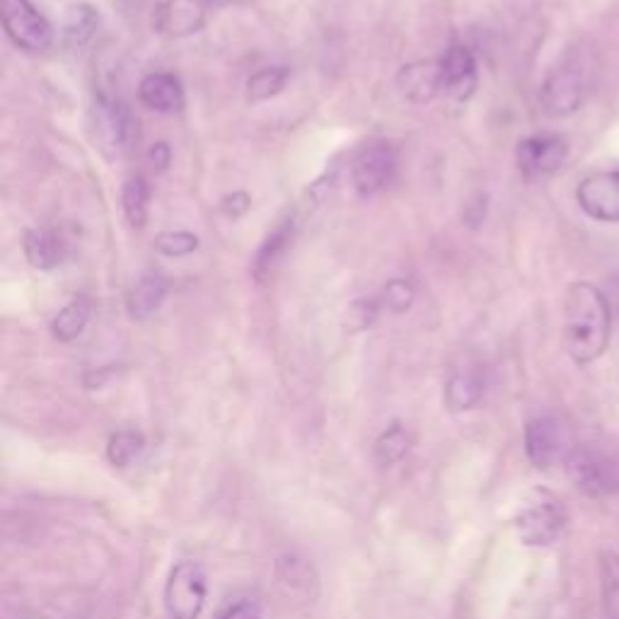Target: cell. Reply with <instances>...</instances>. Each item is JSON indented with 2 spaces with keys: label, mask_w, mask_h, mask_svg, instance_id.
<instances>
[{
  "label": "cell",
  "mask_w": 619,
  "mask_h": 619,
  "mask_svg": "<svg viewBox=\"0 0 619 619\" xmlns=\"http://www.w3.org/2000/svg\"><path fill=\"white\" fill-rule=\"evenodd\" d=\"M567 329L563 343L576 363L600 359L610 339V306L596 286L573 283L567 293Z\"/></svg>",
  "instance_id": "6da1fadb"
},
{
  "label": "cell",
  "mask_w": 619,
  "mask_h": 619,
  "mask_svg": "<svg viewBox=\"0 0 619 619\" xmlns=\"http://www.w3.org/2000/svg\"><path fill=\"white\" fill-rule=\"evenodd\" d=\"M571 485L586 497H608L619 491V458L598 446H576L567 456Z\"/></svg>",
  "instance_id": "7a4b0ae2"
},
{
  "label": "cell",
  "mask_w": 619,
  "mask_h": 619,
  "mask_svg": "<svg viewBox=\"0 0 619 619\" xmlns=\"http://www.w3.org/2000/svg\"><path fill=\"white\" fill-rule=\"evenodd\" d=\"M209 596L206 571L197 561H180L164 583V612L170 619H199Z\"/></svg>",
  "instance_id": "3957f363"
},
{
  "label": "cell",
  "mask_w": 619,
  "mask_h": 619,
  "mask_svg": "<svg viewBox=\"0 0 619 619\" xmlns=\"http://www.w3.org/2000/svg\"><path fill=\"white\" fill-rule=\"evenodd\" d=\"M0 18L12 44L24 51H44L53 41V27L30 0H0Z\"/></svg>",
  "instance_id": "277c9868"
},
{
  "label": "cell",
  "mask_w": 619,
  "mask_h": 619,
  "mask_svg": "<svg viewBox=\"0 0 619 619\" xmlns=\"http://www.w3.org/2000/svg\"><path fill=\"white\" fill-rule=\"evenodd\" d=\"M563 526H567V511L557 499L532 503L516 518L518 538L528 547L555 545L563 532Z\"/></svg>",
  "instance_id": "5b68a950"
},
{
  "label": "cell",
  "mask_w": 619,
  "mask_h": 619,
  "mask_svg": "<svg viewBox=\"0 0 619 619\" xmlns=\"http://www.w3.org/2000/svg\"><path fill=\"white\" fill-rule=\"evenodd\" d=\"M576 201L586 216L605 223H619V170L586 177L576 189Z\"/></svg>",
  "instance_id": "8992f818"
},
{
  "label": "cell",
  "mask_w": 619,
  "mask_h": 619,
  "mask_svg": "<svg viewBox=\"0 0 619 619\" xmlns=\"http://www.w3.org/2000/svg\"><path fill=\"white\" fill-rule=\"evenodd\" d=\"M526 452L528 460L547 470V467L557 465L561 458L567 460V433H563V426L555 417H540L528 423L526 429Z\"/></svg>",
  "instance_id": "52a82bcc"
},
{
  "label": "cell",
  "mask_w": 619,
  "mask_h": 619,
  "mask_svg": "<svg viewBox=\"0 0 619 619\" xmlns=\"http://www.w3.org/2000/svg\"><path fill=\"white\" fill-rule=\"evenodd\" d=\"M395 170H397V158L392 153V148L388 146L366 148L363 153L353 160V168H351L353 189L359 191V197L363 199L373 197L390 184Z\"/></svg>",
  "instance_id": "ba28073f"
},
{
  "label": "cell",
  "mask_w": 619,
  "mask_h": 619,
  "mask_svg": "<svg viewBox=\"0 0 619 619\" xmlns=\"http://www.w3.org/2000/svg\"><path fill=\"white\" fill-rule=\"evenodd\" d=\"M206 10H209L206 0H162L156 8L153 27L170 39L197 34L206 24Z\"/></svg>",
  "instance_id": "9c48e42d"
},
{
  "label": "cell",
  "mask_w": 619,
  "mask_h": 619,
  "mask_svg": "<svg viewBox=\"0 0 619 619\" xmlns=\"http://www.w3.org/2000/svg\"><path fill=\"white\" fill-rule=\"evenodd\" d=\"M518 164L526 177L552 174L557 172L569 156V146L559 136H532L518 146Z\"/></svg>",
  "instance_id": "30bf717a"
},
{
  "label": "cell",
  "mask_w": 619,
  "mask_h": 619,
  "mask_svg": "<svg viewBox=\"0 0 619 619\" xmlns=\"http://www.w3.org/2000/svg\"><path fill=\"white\" fill-rule=\"evenodd\" d=\"M542 107L552 117H569L583 102V80L571 66L557 68L542 86Z\"/></svg>",
  "instance_id": "8fae6325"
},
{
  "label": "cell",
  "mask_w": 619,
  "mask_h": 619,
  "mask_svg": "<svg viewBox=\"0 0 619 619\" xmlns=\"http://www.w3.org/2000/svg\"><path fill=\"white\" fill-rule=\"evenodd\" d=\"M440 73H443V90L452 100L467 102L477 88V61L467 47H452L440 59Z\"/></svg>",
  "instance_id": "7c38bea8"
},
{
  "label": "cell",
  "mask_w": 619,
  "mask_h": 619,
  "mask_svg": "<svg viewBox=\"0 0 619 619\" xmlns=\"http://www.w3.org/2000/svg\"><path fill=\"white\" fill-rule=\"evenodd\" d=\"M397 88L409 102L426 104L438 98L443 90V73H440V61H417L405 66L397 73Z\"/></svg>",
  "instance_id": "4fadbf2b"
},
{
  "label": "cell",
  "mask_w": 619,
  "mask_h": 619,
  "mask_svg": "<svg viewBox=\"0 0 619 619\" xmlns=\"http://www.w3.org/2000/svg\"><path fill=\"white\" fill-rule=\"evenodd\" d=\"M139 100L143 107L153 109V112H160V114L180 112L184 104L182 82L177 80L172 73H150L141 80Z\"/></svg>",
  "instance_id": "5bb4252c"
},
{
  "label": "cell",
  "mask_w": 619,
  "mask_h": 619,
  "mask_svg": "<svg viewBox=\"0 0 619 619\" xmlns=\"http://www.w3.org/2000/svg\"><path fill=\"white\" fill-rule=\"evenodd\" d=\"M133 121L129 117L127 109L114 102L102 100L98 104V121H94V129L102 139L104 148H114L117 153L123 148H129L131 133H133Z\"/></svg>",
  "instance_id": "9a60e30c"
},
{
  "label": "cell",
  "mask_w": 619,
  "mask_h": 619,
  "mask_svg": "<svg viewBox=\"0 0 619 619\" xmlns=\"http://www.w3.org/2000/svg\"><path fill=\"white\" fill-rule=\"evenodd\" d=\"M168 291H170V283L162 277H156V273L143 277L139 283L133 286V291L129 296V302H127L129 318L136 322L148 320L150 315H156L160 310Z\"/></svg>",
  "instance_id": "2e32d148"
},
{
  "label": "cell",
  "mask_w": 619,
  "mask_h": 619,
  "mask_svg": "<svg viewBox=\"0 0 619 619\" xmlns=\"http://www.w3.org/2000/svg\"><path fill=\"white\" fill-rule=\"evenodd\" d=\"M291 240H293V220H283V223L264 240V244L259 247V252L254 257V264H252V273H254V279L259 283L267 281V277L273 271V267H277L281 257L286 254Z\"/></svg>",
  "instance_id": "e0dca14e"
},
{
  "label": "cell",
  "mask_w": 619,
  "mask_h": 619,
  "mask_svg": "<svg viewBox=\"0 0 619 619\" xmlns=\"http://www.w3.org/2000/svg\"><path fill=\"white\" fill-rule=\"evenodd\" d=\"M24 257L34 269L49 271L61 264L63 242L49 230H30L24 236Z\"/></svg>",
  "instance_id": "ac0fdd59"
},
{
  "label": "cell",
  "mask_w": 619,
  "mask_h": 619,
  "mask_svg": "<svg viewBox=\"0 0 619 619\" xmlns=\"http://www.w3.org/2000/svg\"><path fill=\"white\" fill-rule=\"evenodd\" d=\"M485 395V382L472 370L452 373L446 382V405L450 411H467L479 405Z\"/></svg>",
  "instance_id": "d6986e66"
},
{
  "label": "cell",
  "mask_w": 619,
  "mask_h": 619,
  "mask_svg": "<svg viewBox=\"0 0 619 619\" xmlns=\"http://www.w3.org/2000/svg\"><path fill=\"white\" fill-rule=\"evenodd\" d=\"M92 312V302L88 298H73L68 306L53 318L51 322V337L57 341H73L82 335Z\"/></svg>",
  "instance_id": "ffe728a7"
},
{
  "label": "cell",
  "mask_w": 619,
  "mask_h": 619,
  "mask_svg": "<svg viewBox=\"0 0 619 619\" xmlns=\"http://www.w3.org/2000/svg\"><path fill=\"white\" fill-rule=\"evenodd\" d=\"M98 24H100V16L92 6L68 8L66 18H63V30H61L66 44H71V47L88 44L94 30H98Z\"/></svg>",
  "instance_id": "44dd1931"
},
{
  "label": "cell",
  "mask_w": 619,
  "mask_h": 619,
  "mask_svg": "<svg viewBox=\"0 0 619 619\" xmlns=\"http://www.w3.org/2000/svg\"><path fill=\"white\" fill-rule=\"evenodd\" d=\"M288 78H291V71H288L286 66L261 68L259 73H254L250 80H247V102L259 104L277 98V94L286 88Z\"/></svg>",
  "instance_id": "7402d4cb"
},
{
  "label": "cell",
  "mask_w": 619,
  "mask_h": 619,
  "mask_svg": "<svg viewBox=\"0 0 619 619\" xmlns=\"http://www.w3.org/2000/svg\"><path fill=\"white\" fill-rule=\"evenodd\" d=\"M148 201H150L148 182L143 180L141 174L129 177V180L123 182V189H121V206H123V213H127L129 223L133 228H143L146 226V220H148Z\"/></svg>",
  "instance_id": "603a6c76"
},
{
  "label": "cell",
  "mask_w": 619,
  "mask_h": 619,
  "mask_svg": "<svg viewBox=\"0 0 619 619\" xmlns=\"http://www.w3.org/2000/svg\"><path fill=\"white\" fill-rule=\"evenodd\" d=\"M409 452V433L405 426L392 423L388 431H382L376 440V458L380 465H395L400 462Z\"/></svg>",
  "instance_id": "cb8c5ba5"
},
{
  "label": "cell",
  "mask_w": 619,
  "mask_h": 619,
  "mask_svg": "<svg viewBox=\"0 0 619 619\" xmlns=\"http://www.w3.org/2000/svg\"><path fill=\"white\" fill-rule=\"evenodd\" d=\"M277 576L281 586L291 588V593H310V586L315 583V576L312 569L308 567V561L298 557L279 559Z\"/></svg>",
  "instance_id": "d4e9b609"
},
{
  "label": "cell",
  "mask_w": 619,
  "mask_h": 619,
  "mask_svg": "<svg viewBox=\"0 0 619 619\" xmlns=\"http://www.w3.org/2000/svg\"><path fill=\"white\" fill-rule=\"evenodd\" d=\"M141 450H143V436L141 433L119 431V433L109 438L107 458H109V462L117 465V467H127L141 456Z\"/></svg>",
  "instance_id": "484cf974"
},
{
  "label": "cell",
  "mask_w": 619,
  "mask_h": 619,
  "mask_svg": "<svg viewBox=\"0 0 619 619\" xmlns=\"http://www.w3.org/2000/svg\"><path fill=\"white\" fill-rule=\"evenodd\" d=\"M197 250H199V238L194 236V232L168 230V232H160V236L156 238V252L162 257L180 259Z\"/></svg>",
  "instance_id": "4316f807"
},
{
  "label": "cell",
  "mask_w": 619,
  "mask_h": 619,
  "mask_svg": "<svg viewBox=\"0 0 619 619\" xmlns=\"http://www.w3.org/2000/svg\"><path fill=\"white\" fill-rule=\"evenodd\" d=\"M382 300L392 312H407L411 308V302H415V286L405 279H395L385 286Z\"/></svg>",
  "instance_id": "83f0119b"
},
{
  "label": "cell",
  "mask_w": 619,
  "mask_h": 619,
  "mask_svg": "<svg viewBox=\"0 0 619 619\" xmlns=\"http://www.w3.org/2000/svg\"><path fill=\"white\" fill-rule=\"evenodd\" d=\"M376 315H378V302L373 298H361V300L353 302V308L349 312V320L356 322L353 329H366V327L373 325Z\"/></svg>",
  "instance_id": "f1b7e54d"
},
{
  "label": "cell",
  "mask_w": 619,
  "mask_h": 619,
  "mask_svg": "<svg viewBox=\"0 0 619 619\" xmlns=\"http://www.w3.org/2000/svg\"><path fill=\"white\" fill-rule=\"evenodd\" d=\"M250 203H252V199L247 197L244 191H232V194L223 197V201H220V211H223V216L238 220L240 216L250 211Z\"/></svg>",
  "instance_id": "f546056e"
},
{
  "label": "cell",
  "mask_w": 619,
  "mask_h": 619,
  "mask_svg": "<svg viewBox=\"0 0 619 619\" xmlns=\"http://www.w3.org/2000/svg\"><path fill=\"white\" fill-rule=\"evenodd\" d=\"M218 619H261V612L257 608V602L242 600V602L230 605V608L223 615H220Z\"/></svg>",
  "instance_id": "4dcf8cb0"
},
{
  "label": "cell",
  "mask_w": 619,
  "mask_h": 619,
  "mask_svg": "<svg viewBox=\"0 0 619 619\" xmlns=\"http://www.w3.org/2000/svg\"><path fill=\"white\" fill-rule=\"evenodd\" d=\"M148 160H150V164H153L156 172H164V170H168L170 160H172L170 146L164 143V141L153 143V146H150V150H148Z\"/></svg>",
  "instance_id": "1f68e13d"
},
{
  "label": "cell",
  "mask_w": 619,
  "mask_h": 619,
  "mask_svg": "<svg viewBox=\"0 0 619 619\" xmlns=\"http://www.w3.org/2000/svg\"><path fill=\"white\" fill-rule=\"evenodd\" d=\"M602 579L610 586V590L619 588V557L615 552L602 555Z\"/></svg>",
  "instance_id": "d6a6232c"
},
{
  "label": "cell",
  "mask_w": 619,
  "mask_h": 619,
  "mask_svg": "<svg viewBox=\"0 0 619 619\" xmlns=\"http://www.w3.org/2000/svg\"><path fill=\"white\" fill-rule=\"evenodd\" d=\"M230 3H232V0H206V6H209V8H226Z\"/></svg>",
  "instance_id": "836d02e7"
}]
</instances>
